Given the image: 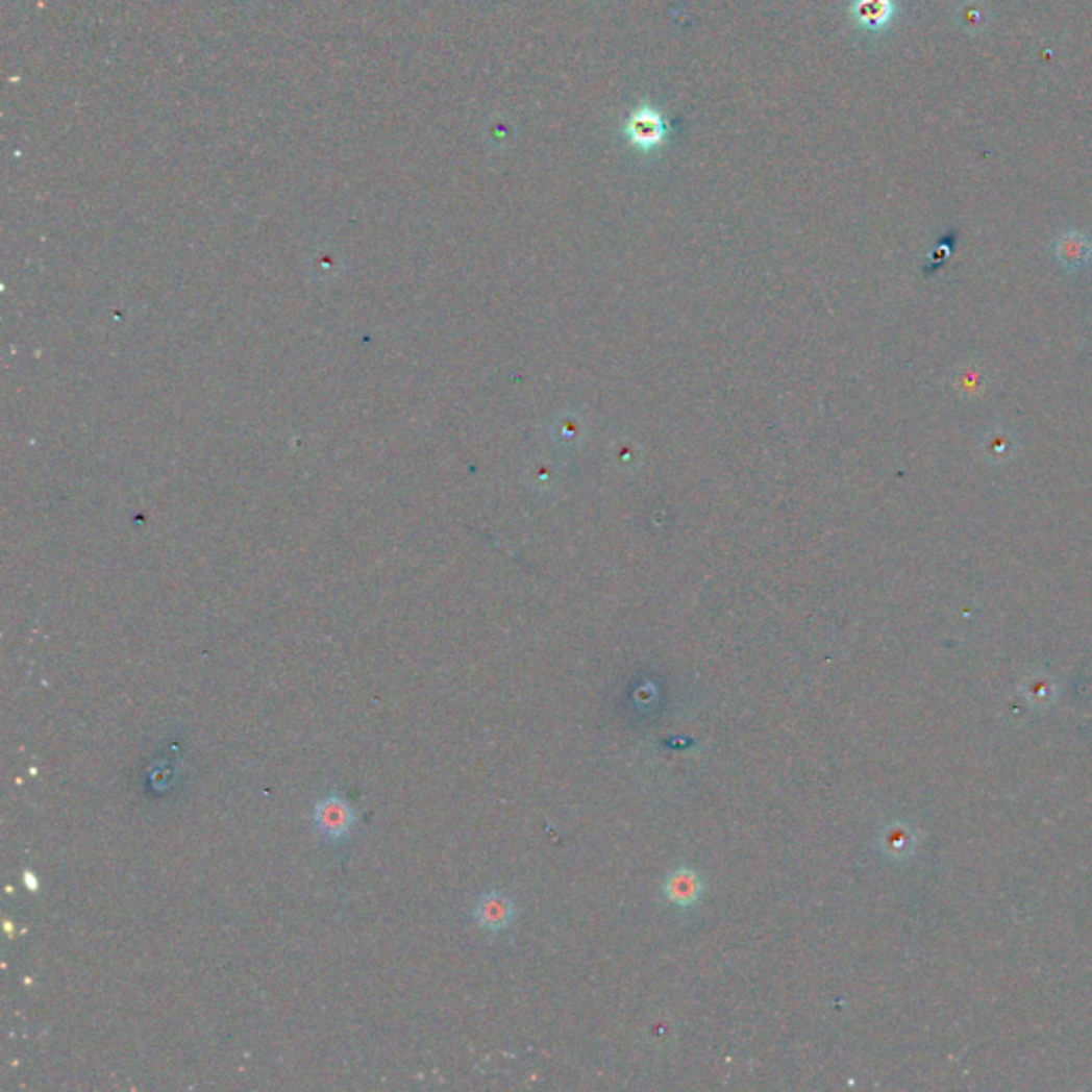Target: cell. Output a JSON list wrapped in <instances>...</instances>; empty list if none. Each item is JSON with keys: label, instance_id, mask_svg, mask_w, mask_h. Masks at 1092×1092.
<instances>
[{"label": "cell", "instance_id": "cell-1", "mask_svg": "<svg viewBox=\"0 0 1092 1092\" xmlns=\"http://www.w3.org/2000/svg\"><path fill=\"white\" fill-rule=\"evenodd\" d=\"M312 822H314L316 833L321 835L325 841L338 843L346 839L348 833L352 830L356 822V811L346 798L331 794L314 804Z\"/></svg>", "mask_w": 1092, "mask_h": 1092}, {"label": "cell", "instance_id": "cell-2", "mask_svg": "<svg viewBox=\"0 0 1092 1092\" xmlns=\"http://www.w3.org/2000/svg\"><path fill=\"white\" fill-rule=\"evenodd\" d=\"M625 134L631 146H636L643 152H651L664 144L666 134H668V126L655 107L641 105V107H636L631 116L627 118Z\"/></svg>", "mask_w": 1092, "mask_h": 1092}, {"label": "cell", "instance_id": "cell-3", "mask_svg": "<svg viewBox=\"0 0 1092 1092\" xmlns=\"http://www.w3.org/2000/svg\"><path fill=\"white\" fill-rule=\"evenodd\" d=\"M515 916H517L515 902L511 900L508 894L499 892V890L485 892L474 907V920L487 933L506 930L513 924Z\"/></svg>", "mask_w": 1092, "mask_h": 1092}, {"label": "cell", "instance_id": "cell-4", "mask_svg": "<svg viewBox=\"0 0 1092 1092\" xmlns=\"http://www.w3.org/2000/svg\"><path fill=\"white\" fill-rule=\"evenodd\" d=\"M704 894V882L700 873L692 867L674 869L664 884V896L676 909H692L700 902Z\"/></svg>", "mask_w": 1092, "mask_h": 1092}, {"label": "cell", "instance_id": "cell-5", "mask_svg": "<svg viewBox=\"0 0 1092 1092\" xmlns=\"http://www.w3.org/2000/svg\"><path fill=\"white\" fill-rule=\"evenodd\" d=\"M892 0H853L851 14L855 22L869 30L884 28L892 18Z\"/></svg>", "mask_w": 1092, "mask_h": 1092}, {"label": "cell", "instance_id": "cell-6", "mask_svg": "<svg viewBox=\"0 0 1092 1092\" xmlns=\"http://www.w3.org/2000/svg\"><path fill=\"white\" fill-rule=\"evenodd\" d=\"M24 879H26V886H28L30 892H36V890H39V882H36V877H32L30 871L24 873Z\"/></svg>", "mask_w": 1092, "mask_h": 1092}]
</instances>
